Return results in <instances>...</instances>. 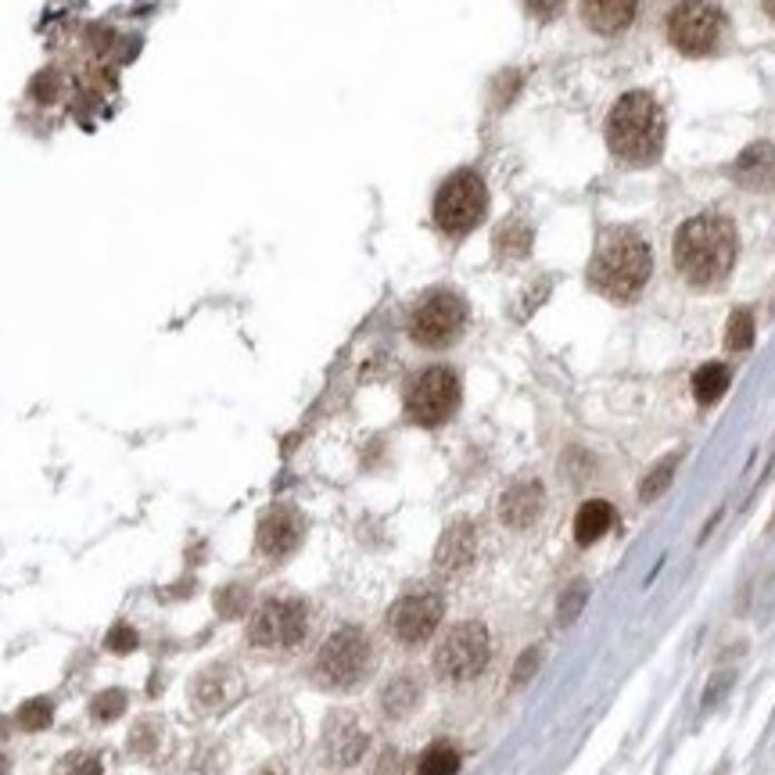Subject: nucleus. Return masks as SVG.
<instances>
[{"instance_id":"1","label":"nucleus","mask_w":775,"mask_h":775,"mask_svg":"<svg viewBox=\"0 0 775 775\" xmlns=\"http://www.w3.org/2000/svg\"><path fill=\"white\" fill-rule=\"evenodd\" d=\"M736 263V230L722 216H697L678 226L675 266L693 287H715Z\"/></svg>"},{"instance_id":"2","label":"nucleus","mask_w":775,"mask_h":775,"mask_svg":"<svg viewBox=\"0 0 775 775\" xmlns=\"http://www.w3.org/2000/svg\"><path fill=\"white\" fill-rule=\"evenodd\" d=\"M607 144L628 166H650L665 151V116L650 94H625L607 119Z\"/></svg>"},{"instance_id":"3","label":"nucleus","mask_w":775,"mask_h":775,"mask_svg":"<svg viewBox=\"0 0 775 775\" xmlns=\"http://www.w3.org/2000/svg\"><path fill=\"white\" fill-rule=\"evenodd\" d=\"M650 269H654V258H650V248H646V241L636 230H625L621 226V230H610L600 237L589 277L604 295L628 302L646 287Z\"/></svg>"},{"instance_id":"4","label":"nucleus","mask_w":775,"mask_h":775,"mask_svg":"<svg viewBox=\"0 0 775 775\" xmlns=\"http://www.w3.org/2000/svg\"><path fill=\"white\" fill-rule=\"evenodd\" d=\"M484 213H489V187L474 169L445 176V184L434 190V226L449 237L471 234Z\"/></svg>"},{"instance_id":"5","label":"nucleus","mask_w":775,"mask_h":775,"mask_svg":"<svg viewBox=\"0 0 775 775\" xmlns=\"http://www.w3.org/2000/svg\"><path fill=\"white\" fill-rule=\"evenodd\" d=\"M370 660H374V650H370V639L360 628H337V632L320 646L316 665H313V678L323 689H355L370 675Z\"/></svg>"},{"instance_id":"6","label":"nucleus","mask_w":775,"mask_h":775,"mask_svg":"<svg viewBox=\"0 0 775 775\" xmlns=\"http://www.w3.org/2000/svg\"><path fill=\"white\" fill-rule=\"evenodd\" d=\"M467 327V302L457 291H431L410 313V337L420 349H449Z\"/></svg>"},{"instance_id":"7","label":"nucleus","mask_w":775,"mask_h":775,"mask_svg":"<svg viewBox=\"0 0 775 775\" xmlns=\"http://www.w3.org/2000/svg\"><path fill=\"white\" fill-rule=\"evenodd\" d=\"M460 410V377L449 366H428L406 387V413L420 428H442Z\"/></svg>"},{"instance_id":"8","label":"nucleus","mask_w":775,"mask_h":775,"mask_svg":"<svg viewBox=\"0 0 775 775\" xmlns=\"http://www.w3.org/2000/svg\"><path fill=\"white\" fill-rule=\"evenodd\" d=\"M489 654H492V642H489V632H484V625L460 621L449 628L439 646H434V671L449 678V683H467V678L484 671Z\"/></svg>"},{"instance_id":"9","label":"nucleus","mask_w":775,"mask_h":775,"mask_svg":"<svg viewBox=\"0 0 775 775\" xmlns=\"http://www.w3.org/2000/svg\"><path fill=\"white\" fill-rule=\"evenodd\" d=\"M310 632V610L298 600H266L248 621V642L258 650H291Z\"/></svg>"},{"instance_id":"10","label":"nucleus","mask_w":775,"mask_h":775,"mask_svg":"<svg viewBox=\"0 0 775 775\" xmlns=\"http://www.w3.org/2000/svg\"><path fill=\"white\" fill-rule=\"evenodd\" d=\"M722 37V8L715 0H678L668 14V40L683 55H710Z\"/></svg>"},{"instance_id":"11","label":"nucleus","mask_w":775,"mask_h":775,"mask_svg":"<svg viewBox=\"0 0 775 775\" xmlns=\"http://www.w3.org/2000/svg\"><path fill=\"white\" fill-rule=\"evenodd\" d=\"M439 625H442V600L431 592L402 596V600L392 607V614H387V628H392V636L406 646L431 639Z\"/></svg>"},{"instance_id":"12","label":"nucleus","mask_w":775,"mask_h":775,"mask_svg":"<svg viewBox=\"0 0 775 775\" xmlns=\"http://www.w3.org/2000/svg\"><path fill=\"white\" fill-rule=\"evenodd\" d=\"M302 536H305V521H302V513L295 507H269L263 517H258L255 549L263 557L281 560L287 553H295Z\"/></svg>"},{"instance_id":"13","label":"nucleus","mask_w":775,"mask_h":775,"mask_svg":"<svg viewBox=\"0 0 775 775\" xmlns=\"http://www.w3.org/2000/svg\"><path fill=\"white\" fill-rule=\"evenodd\" d=\"M366 733L352 715H331L323 729V762L331 768H349L366 754Z\"/></svg>"},{"instance_id":"14","label":"nucleus","mask_w":775,"mask_h":775,"mask_svg":"<svg viewBox=\"0 0 775 775\" xmlns=\"http://www.w3.org/2000/svg\"><path fill=\"white\" fill-rule=\"evenodd\" d=\"M241 697V675L230 665H208L190 678V700L202 710H223Z\"/></svg>"},{"instance_id":"15","label":"nucleus","mask_w":775,"mask_h":775,"mask_svg":"<svg viewBox=\"0 0 775 775\" xmlns=\"http://www.w3.org/2000/svg\"><path fill=\"white\" fill-rule=\"evenodd\" d=\"M542 510H546V492L539 481H517L503 492V499H499V517H503V524L510 528L536 524Z\"/></svg>"},{"instance_id":"16","label":"nucleus","mask_w":775,"mask_h":775,"mask_svg":"<svg viewBox=\"0 0 775 775\" xmlns=\"http://www.w3.org/2000/svg\"><path fill=\"white\" fill-rule=\"evenodd\" d=\"M474 549H478V536H474L471 521L449 524L442 531V539H439V549H434V568L445 571V575H457L463 568H471Z\"/></svg>"},{"instance_id":"17","label":"nucleus","mask_w":775,"mask_h":775,"mask_svg":"<svg viewBox=\"0 0 775 775\" xmlns=\"http://www.w3.org/2000/svg\"><path fill=\"white\" fill-rule=\"evenodd\" d=\"M736 184L751 187V190H772L775 187V148L765 140L751 144L747 151L736 158Z\"/></svg>"},{"instance_id":"18","label":"nucleus","mask_w":775,"mask_h":775,"mask_svg":"<svg viewBox=\"0 0 775 775\" xmlns=\"http://www.w3.org/2000/svg\"><path fill=\"white\" fill-rule=\"evenodd\" d=\"M639 0H581V14L596 32H621L636 19Z\"/></svg>"},{"instance_id":"19","label":"nucleus","mask_w":775,"mask_h":775,"mask_svg":"<svg viewBox=\"0 0 775 775\" xmlns=\"http://www.w3.org/2000/svg\"><path fill=\"white\" fill-rule=\"evenodd\" d=\"M610 524H614V507L604 503V499H589V503L581 507L578 517H575V539L581 546H589L596 539H604L610 531Z\"/></svg>"},{"instance_id":"20","label":"nucleus","mask_w":775,"mask_h":775,"mask_svg":"<svg viewBox=\"0 0 775 775\" xmlns=\"http://www.w3.org/2000/svg\"><path fill=\"white\" fill-rule=\"evenodd\" d=\"M416 704H420V686H416L413 675H395L381 693L384 715H392V718H406Z\"/></svg>"},{"instance_id":"21","label":"nucleus","mask_w":775,"mask_h":775,"mask_svg":"<svg viewBox=\"0 0 775 775\" xmlns=\"http://www.w3.org/2000/svg\"><path fill=\"white\" fill-rule=\"evenodd\" d=\"M725 387H729V370L722 363H704L697 374H693V395H697V402H704V406L718 402L725 395Z\"/></svg>"},{"instance_id":"22","label":"nucleus","mask_w":775,"mask_h":775,"mask_svg":"<svg viewBox=\"0 0 775 775\" xmlns=\"http://www.w3.org/2000/svg\"><path fill=\"white\" fill-rule=\"evenodd\" d=\"M528 248H531V230L521 219H507L496 230V252L503 258H524Z\"/></svg>"},{"instance_id":"23","label":"nucleus","mask_w":775,"mask_h":775,"mask_svg":"<svg viewBox=\"0 0 775 775\" xmlns=\"http://www.w3.org/2000/svg\"><path fill=\"white\" fill-rule=\"evenodd\" d=\"M457 772H460V751L452 743H434L416 765V775H457Z\"/></svg>"},{"instance_id":"24","label":"nucleus","mask_w":775,"mask_h":775,"mask_svg":"<svg viewBox=\"0 0 775 775\" xmlns=\"http://www.w3.org/2000/svg\"><path fill=\"white\" fill-rule=\"evenodd\" d=\"M51 718H55V704L43 700V697H32V700H26L19 710H14V725H19V729H26V733L47 729V725H51Z\"/></svg>"},{"instance_id":"25","label":"nucleus","mask_w":775,"mask_h":775,"mask_svg":"<svg viewBox=\"0 0 775 775\" xmlns=\"http://www.w3.org/2000/svg\"><path fill=\"white\" fill-rule=\"evenodd\" d=\"M129 697L122 689H105V693H97L94 704H90V718L94 722H116L122 710H126Z\"/></svg>"},{"instance_id":"26","label":"nucleus","mask_w":775,"mask_h":775,"mask_svg":"<svg viewBox=\"0 0 775 775\" xmlns=\"http://www.w3.org/2000/svg\"><path fill=\"white\" fill-rule=\"evenodd\" d=\"M751 342H754V316L747 310H736L729 316V327H725V345L733 352H743L751 349Z\"/></svg>"},{"instance_id":"27","label":"nucleus","mask_w":775,"mask_h":775,"mask_svg":"<svg viewBox=\"0 0 775 775\" xmlns=\"http://www.w3.org/2000/svg\"><path fill=\"white\" fill-rule=\"evenodd\" d=\"M245 607H252V596L245 586H226L216 592V610L219 618H241L245 614Z\"/></svg>"},{"instance_id":"28","label":"nucleus","mask_w":775,"mask_h":775,"mask_svg":"<svg viewBox=\"0 0 775 775\" xmlns=\"http://www.w3.org/2000/svg\"><path fill=\"white\" fill-rule=\"evenodd\" d=\"M55 775H101V757L90 751H72L69 757H61Z\"/></svg>"},{"instance_id":"29","label":"nucleus","mask_w":775,"mask_h":775,"mask_svg":"<svg viewBox=\"0 0 775 775\" xmlns=\"http://www.w3.org/2000/svg\"><path fill=\"white\" fill-rule=\"evenodd\" d=\"M671 474H675V457L671 460H665V463H657L650 474H646V481H642V499L646 503H650V499H657L660 492L668 489V481H671Z\"/></svg>"},{"instance_id":"30","label":"nucleus","mask_w":775,"mask_h":775,"mask_svg":"<svg viewBox=\"0 0 775 775\" xmlns=\"http://www.w3.org/2000/svg\"><path fill=\"white\" fill-rule=\"evenodd\" d=\"M105 646H108L111 654H134L137 646H140V636H137L134 625H116V628H108Z\"/></svg>"},{"instance_id":"31","label":"nucleus","mask_w":775,"mask_h":775,"mask_svg":"<svg viewBox=\"0 0 775 775\" xmlns=\"http://www.w3.org/2000/svg\"><path fill=\"white\" fill-rule=\"evenodd\" d=\"M129 751L140 754V757H151L158 751V733H155V725L151 722H140L134 736H129Z\"/></svg>"},{"instance_id":"32","label":"nucleus","mask_w":775,"mask_h":775,"mask_svg":"<svg viewBox=\"0 0 775 775\" xmlns=\"http://www.w3.org/2000/svg\"><path fill=\"white\" fill-rule=\"evenodd\" d=\"M586 586H571L568 592L560 596V610H557V621L560 625H571L575 621V614L581 610V604H586Z\"/></svg>"},{"instance_id":"33","label":"nucleus","mask_w":775,"mask_h":775,"mask_svg":"<svg viewBox=\"0 0 775 775\" xmlns=\"http://www.w3.org/2000/svg\"><path fill=\"white\" fill-rule=\"evenodd\" d=\"M374 775H406V762H402V754L387 747L381 757H377V765H374Z\"/></svg>"},{"instance_id":"34","label":"nucleus","mask_w":775,"mask_h":775,"mask_svg":"<svg viewBox=\"0 0 775 775\" xmlns=\"http://www.w3.org/2000/svg\"><path fill=\"white\" fill-rule=\"evenodd\" d=\"M536 668H539V650H528V654H521L517 657V668H513V686H524L531 675H536Z\"/></svg>"},{"instance_id":"35","label":"nucleus","mask_w":775,"mask_h":775,"mask_svg":"<svg viewBox=\"0 0 775 775\" xmlns=\"http://www.w3.org/2000/svg\"><path fill=\"white\" fill-rule=\"evenodd\" d=\"M531 14H539V19H549V14H557L563 8V0H524Z\"/></svg>"},{"instance_id":"36","label":"nucleus","mask_w":775,"mask_h":775,"mask_svg":"<svg viewBox=\"0 0 775 775\" xmlns=\"http://www.w3.org/2000/svg\"><path fill=\"white\" fill-rule=\"evenodd\" d=\"M11 772V762H8V754H0V775H8Z\"/></svg>"},{"instance_id":"37","label":"nucleus","mask_w":775,"mask_h":775,"mask_svg":"<svg viewBox=\"0 0 775 775\" xmlns=\"http://www.w3.org/2000/svg\"><path fill=\"white\" fill-rule=\"evenodd\" d=\"M765 11H768V19H775V0H765Z\"/></svg>"},{"instance_id":"38","label":"nucleus","mask_w":775,"mask_h":775,"mask_svg":"<svg viewBox=\"0 0 775 775\" xmlns=\"http://www.w3.org/2000/svg\"><path fill=\"white\" fill-rule=\"evenodd\" d=\"M258 775H273V772H258Z\"/></svg>"}]
</instances>
